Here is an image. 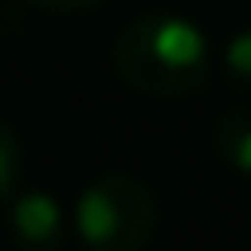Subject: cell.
Instances as JSON below:
<instances>
[{
	"label": "cell",
	"mask_w": 251,
	"mask_h": 251,
	"mask_svg": "<svg viewBox=\"0 0 251 251\" xmlns=\"http://www.w3.org/2000/svg\"><path fill=\"white\" fill-rule=\"evenodd\" d=\"M59 224H63L59 220V208L43 192H27L12 208V227H16V235L27 247H51L55 235H59Z\"/></svg>",
	"instance_id": "3"
},
{
	"label": "cell",
	"mask_w": 251,
	"mask_h": 251,
	"mask_svg": "<svg viewBox=\"0 0 251 251\" xmlns=\"http://www.w3.org/2000/svg\"><path fill=\"white\" fill-rule=\"evenodd\" d=\"M114 71L141 94L180 98L208 78V43L196 24L165 12L129 20L114 39Z\"/></svg>",
	"instance_id": "1"
},
{
	"label": "cell",
	"mask_w": 251,
	"mask_h": 251,
	"mask_svg": "<svg viewBox=\"0 0 251 251\" xmlns=\"http://www.w3.org/2000/svg\"><path fill=\"white\" fill-rule=\"evenodd\" d=\"M212 149L227 165L251 173V106H235V110H227V114L216 118V126H212Z\"/></svg>",
	"instance_id": "4"
},
{
	"label": "cell",
	"mask_w": 251,
	"mask_h": 251,
	"mask_svg": "<svg viewBox=\"0 0 251 251\" xmlns=\"http://www.w3.org/2000/svg\"><path fill=\"white\" fill-rule=\"evenodd\" d=\"M35 4H43L51 12H86V8H98L102 0H35Z\"/></svg>",
	"instance_id": "7"
},
{
	"label": "cell",
	"mask_w": 251,
	"mask_h": 251,
	"mask_svg": "<svg viewBox=\"0 0 251 251\" xmlns=\"http://www.w3.org/2000/svg\"><path fill=\"white\" fill-rule=\"evenodd\" d=\"M16 176H20V141H16L12 126L0 118V200L12 192Z\"/></svg>",
	"instance_id": "5"
},
{
	"label": "cell",
	"mask_w": 251,
	"mask_h": 251,
	"mask_svg": "<svg viewBox=\"0 0 251 251\" xmlns=\"http://www.w3.org/2000/svg\"><path fill=\"white\" fill-rule=\"evenodd\" d=\"M227 67L235 75H251V31H243L239 39H231L227 47Z\"/></svg>",
	"instance_id": "6"
},
{
	"label": "cell",
	"mask_w": 251,
	"mask_h": 251,
	"mask_svg": "<svg viewBox=\"0 0 251 251\" xmlns=\"http://www.w3.org/2000/svg\"><path fill=\"white\" fill-rule=\"evenodd\" d=\"M75 220L90 251H145L157 231V200L149 184L110 173L82 188Z\"/></svg>",
	"instance_id": "2"
}]
</instances>
